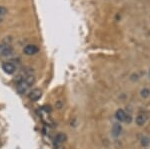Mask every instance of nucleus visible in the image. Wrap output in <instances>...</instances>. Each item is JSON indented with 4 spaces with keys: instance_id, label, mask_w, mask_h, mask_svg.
<instances>
[{
    "instance_id": "nucleus-1",
    "label": "nucleus",
    "mask_w": 150,
    "mask_h": 149,
    "mask_svg": "<svg viewBox=\"0 0 150 149\" xmlns=\"http://www.w3.org/2000/svg\"><path fill=\"white\" fill-rule=\"evenodd\" d=\"M35 82V77L34 75H28L27 77H25L22 80H20L19 82H17L16 85V89H17L19 94H24L29 90V88L34 84Z\"/></svg>"
},
{
    "instance_id": "nucleus-2",
    "label": "nucleus",
    "mask_w": 150,
    "mask_h": 149,
    "mask_svg": "<svg viewBox=\"0 0 150 149\" xmlns=\"http://www.w3.org/2000/svg\"><path fill=\"white\" fill-rule=\"evenodd\" d=\"M13 53V48L8 43H0V55L8 56Z\"/></svg>"
},
{
    "instance_id": "nucleus-3",
    "label": "nucleus",
    "mask_w": 150,
    "mask_h": 149,
    "mask_svg": "<svg viewBox=\"0 0 150 149\" xmlns=\"http://www.w3.org/2000/svg\"><path fill=\"white\" fill-rule=\"evenodd\" d=\"M38 51H39V48L34 44H28L23 48V53L27 56L35 55L36 53H38Z\"/></svg>"
},
{
    "instance_id": "nucleus-4",
    "label": "nucleus",
    "mask_w": 150,
    "mask_h": 149,
    "mask_svg": "<svg viewBox=\"0 0 150 149\" xmlns=\"http://www.w3.org/2000/svg\"><path fill=\"white\" fill-rule=\"evenodd\" d=\"M2 69H3V71L5 72L6 74L11 75V74H13L14 72L16 71V66L14 65L12 62L6 61V62H3V63H2Z\"/></svg>"
},
{
    "instance_id": "nucleus-5",
    "label": "nucleus",
    "mask_w": 150,
    "mask_h": 149,
    "mask_svg": "<svg viewBox=\"0 0 150 149\" xmlns=\"http://www.w3.org/2000/svg\"><path fill=\"white\" fill-rule=\"evenodd\" d=\"M41 96H42V91L39 88H34L28 94V97L31 101H37L38 99H40Z\"/></svg>"
},
{
    "instance_id": "nucleus-6",
    "label": "nucleus",
    "mask_w": 150,
    "mask_h": 149,
    "mask_svg": "<svg viewBox=\"0 0 150 149\" xmlns=\"http://www.w3.org/2000/svg\"><path fill=\"white\" fill-rule=\"evenodd\" d=\"M115 117H116V119L120 122H127L130 120V118H128L129 116H128L127 113L123 109H118L117 111L115 112Z\"/></svg>"
},
{
    "instance_id": "nucleus-7",
    "label": "nucleus",
    "mask_w": 150,
    "mask_h": 149,
    "mask_svg": "<svg viewBox=\"0 0 150 149\" xmlns=\"http://www.w3.org/2000/svg\"><path fill=\"white\" fill-rule=\"evenodd\" d=\"M136 124L138 126H142L145 124V122L147 121V114L145 112H139L138 115L136 116Z\"/></svg>"
},
{
    "instance_id": "nucleus-8",
    "label": "nucleus",
    "mask_w": 150,
    "mask_h": 149,
    "mask_svg": "<svg viewBox=\"0 0 150 149\" xmlns=\"http://www.w3.org/2000/svg\"><path fill=\"white\" fill-rule=\"evenodd\" d=\"M122 131V126L120 123H114L111 129V134H112L113 137H118V136L121 134Z\"/></svg>"
},
{
    "instance_id": "nucleus-9",
    "label": "nucleus",
    "mask_w": 150,
    "mask_h": 149,
    "mask_svg": "<svg viewBox=\"0 0 150 149\" xmlns=\"http://www.w3.org/2000/svg\"><path fill=\"white\" fill-rule=\"evenodd\" d=\"M66 135L64 133H58L54 137V144L55 145H61L62 143H64V141L66 140Z\"/></svg>"
},
{
    "instance_id": "nucleus-10",
    "label": "nucleus",
    "mask_w": 150,
    "mask_h": 149,
    "mask_svg": "<svg viewBox=\"0 0 150 149\" xmlns=\"http://www.w3.org/2000/svg\"><path fill=\"white\" fill-rule=\"evenodd\" d=\"M150 95V91L148 89H142L141 90V96H143V97H148V96Z\"/></svg>"
},
{
    "instance_id": "nucleus-11",
    "label": "nucleus",
    "mask_w": 150,
    "mask_h": 149,
    "mask_svg": "<svg viewBox=\"0 0 150 149\" xmlns=\"http://www.w3.org/2000/svg\"><path fill=\"white\" fill-rule=\"evenodd\" d=\"M6 13H7V9L4 6L0 5V17H1V16H3L4 14H6Z\"/></svg>"
},
{
    "instance_id": "nucleus-12",
    "label": "nucleus",
    "mask_w": 150,
    "mask_h": 149,
    "mask_svg": "<svg viewBox=\"0 0 150 149\" xmlns=\"http://www.w3.org/2000/svg\"><path fill=\"white\" fill-rule=\"evenodd\" d=\"M2 22V17H0V23Z\"/></svg>"
}]
</instances>
